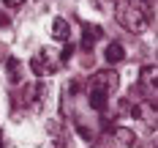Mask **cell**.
<instances>
[{
	"instance_id": "cell-1",
	"label": "cell",
	"mask_w": 158,
	"mask_h": 148,
	"mask_svg": "<svg viewBox=\"0 0 158 148\" xmlns=\"http://www.w3.org/2000/svg\"><path fill=\"white\" fill-rule=\"evenodd\" d=\"M117 88H120V77L114 71H98V74H93L90 82H87V101H90V107L98 110V113H104L109 107L112 96L117 93Z\"/></svg>"
},
{
	"instance_id": "cell-2",
	"label": "cell",
	"mask_w": 158,
	"mask_h": 148,
	"mask_svg": "<svg viewBox=\"0 0 158 148\" xmlns=\"http://www.w3.org/2000/svg\"><path fill=\"white\" fill-rule=\"evenodd\" d=\"M114 19L131 33H144L150 25V16L139 6V0H117L114 6Z\"/></svg>"
},
{
	"instance_id": "cell-3",
	"label": "cell",
	"mask_w": 158,
	"mask_h": 148,
	"mask_svg": "<svg viewBox=\"0 0 158 148\" xmlns=\"http://www.w3.org/2000/svg\"><path fill=\"white\" fill-rule=\"evenodd\" d=\"M30 69H33V74H38V77H49V74H55L60 69V55L49 47L38 49L30 58Z\"/></svg>"
},
{
	"instance_id": "cell-4",
	"label": "cell",
	"mask_w": 158,
	"mask_h": 148,
	"mask_svg": "<svg viewBox=\"0 0 158 148\" xmlns=\"http://www.w3.org/2000/svg\"><path fill=\"white\" fill-rule=\"evenodd\" d=\"M142 88L147 93V99H150V104H156L158 101V69L153 63L142 69Z\"/></svg>"
},
{
	"instance_id": "cell-5",
	"label": "cell",
	"mask_w": 158,
	"mask_h": 148,
	"mask_svg": "<svg viewBox=\"0 0 158 148\" xmlns=\"http://www.w3.org/2000/svg\"><path fill=\"white\" fill-rule=\"evenodd\" d=\"M52 36H55V41L68 44V38H71V28H68V22H65L63 16H55V19H52Z\"/></svg>"
},
{
	"instance_id": "cell-6",
	"label": "cell",
	"mask_w": 158,
	"mask_h": 148,
	"mask_svg": "<svg viewBox=\"0 0 158 148\" xmlns=\"http://www.w3.org/2000/svg\"><path fill=\"white\" fill-rule=\"evenodd\" d=\"M104 58H106L109 63H120V61L126 58V49L120 47L117 41H112V44H106V49H104Z\"/></svg>"
},
{
	"instance_id": "cell-7",
	"label": "cell",
	"mask_w": 158,
	"mask_h": 148,
	"mask_svg": "<svg viewBox=\"0 0 158 148\" xmlns=\"http://www.w3.org/2000/svg\"><path fill=\"white\" fill-rule=\"evenodd\" d=\"M101 36V28L98 25H85V38H82V44L85 47H93V41Z\"/></svg>"
},
{
	"instance_id": "cell-8",
	"label": "cell",
	"mask_w": 158,
	"mask_h": 148,
	"mask_svg": "<svg viewBox=\"0 0 158 148\" xmlns=\"http://www.w3.org/2000/svg\"><path fill=\"white\" fill-rule=\"evenodd\" d=\"M8 77H11V82H14V85H19V82H22V66H19V61H16V58H11V61H8Z\"/></svg>"
},
{
	"instance_id": "cell-9",
	"label": "cell",
	"mask_w": 158,
	"mask_h": 148,
	"mask_svg": "<svg viewBox=\"0 0 158 148\" xmlns=\"http://www.w3.org/2000/svg\"><path fill=\"white\" fill-rule=\"evenodd\" d=\"M114 134H117V140H120L123 146H134V143H136V137H134V132H131V129H126V126H120V129L114 132Z\"/></svg>"
},
{
	"instance_id": "cell-10",
	"label": "cell",
	"mask_w": 158,
	"mask_h": 148,
	"mask_svg": "<svg viewBox=\"0 0 158 148\" xmlns=\"http://www.w3.org/2000/svg\"><path fill=\"white\" fill-rule=\"evenodd\" d=\"M3 3H6V6H8V8H19V6H22V3H25V0H3Z\"/></svg>"
},
{
	"instance_id": "cell-11",
	"label": "cell",
	"mask_w": 158,
	"mask_h": 148,
	"mask_svg": "<svg viewBox=\"0 0 158 148\" xmlns=\"http://www.w3.org/2000/svg\"><path fill=\"white\" fill-rule=\"evenodd\" d=\"M6 25H8V16H6L3 11H0V28H6Z\"/></svg>"
},
{
	"instance_id": "cell-12",
	"label": "cell",
	"mask_w": 158,
	"mask_h": 148,
	"mask_svg": "<svg viewBox=\"0 0 158 148\" xmlns=\"http://www.w3.org/2000/svg\"><path fill=\"white\" fill-rule=\"evenodd\" d=\"M142 3H147V6H153V3H156V0H142Z\"/></svg>"
}]
</instances>
